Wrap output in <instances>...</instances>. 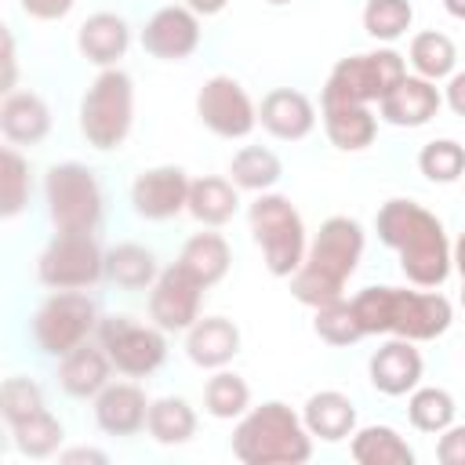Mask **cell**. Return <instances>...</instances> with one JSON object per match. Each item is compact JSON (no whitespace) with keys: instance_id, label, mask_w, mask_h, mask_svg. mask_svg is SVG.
Returning a JSON list of instances; mask_svg holds the SVG:
<instances>
[{"instance_id":"obj_22","label":"cell","mask_w":465,"mask_h":465,"mask_svg":"<svg viewBox=\"0 0 465 465\" xmlns=\"http://www.w3.org/2000/svg\"><path fill=\"white\" fill-rule=\"evenodd\" d=\"M240 352V327L229 316H200L185 331V356L200 371L229 367Z\"/></svg>"},{"instance_id":"obj_30","label":"cell","mask_w":465,"mask_h":465,"mask_svg":"<svg viewBox=\"0 0 465 465\" xmlns=\"http://www.w3.org/2000/svg\"><path fill=\"white\" fill-rule=\"evenodd\" d=\"M196 411L189 407V400L182 396H160L149 403V421L145 432L160 443V447H185L196 436Z\"/></svg>"},{"instance_id":"obj_11","label":"cell","mask_w":465,"mask_h":465,"mask_svg":"<svg viewBox=\"0 0 465 465\" xmlns=\"http://www.w3.org/2000/svg\"><path fill=\"white\" fill-rule=\"evenodd\" d=\"M196 116H200V124L211 134H218L225 142L247 138L258 127V105L251 102L247 87L240 80L225 76V73H218V76L200 84V91H196Z\"/></svg>"},{"instance_id":"obj_48","label":"cell","mask_w":465,"mask_h":465,"mask_svg":"<svg viewBox=\"0 0 465 465\" xmlns=\"http://www.w3.org/2000/svg\"><path fill=\"white\" fill-rule=\"evenodd\" d=\"M450 258H454V269H458V276H461V305H465V232L450 243Z\"/></svg>"},{"instance_id":"obj_12","label":"cell","mask_w":465,"mask_h":465,"mask_svg":"<svg viewBox=\"0 0 465 465\" xmlns=\"http://www.w3.org/2000/svg\"><path fill=\"white\" fill-rule=\"evenodd\" d=\"M454 323V305L447 294L418 287H392V305H389V334L407 338V341H436L447 334Z\"/></svg>"},{"instance_id":"obj_49","label":"cell","mask_w":465,"mask_h":465,"mask_svg":"<svg viewBox=\"0 0 465 465\" xmlns=\"http://www.w3.org/2000/svg\"><path fill=\"white\" fill-rule=\"evenodd\" d=\"M443 11L458 22H465V0H443Z\"/></svg>"},{"instance_id":"obj_14","label":"cell","mask_w":465,"mask_h":465,"mask_svg":"<svg viewBox=\"0 0 465 465\" xmlns=\"http://www.w3.org/2000/svg\"><path fill=\"white\" fill-rule=\"evenodd\" d=\"M189 185H193V178L178 163L145 167L131 182V211L138 218H145V222L178 218L185 211V203H189Z\"/></svg>"},{"instance_id":"obj_18","label":"cell","mask_w":465,"mask_h":465,"mask_svg":"<svg viewBox=\"0 0 465 465\" xmlns=\"http://www.w3.org/2000/svg\"><path fill=\"white\" fill-rule=\"evenodd\" d=\"M258 124L276 142H302L316 127V105L298 87H272L258 102Z\"/></svg>"},{"instance_id":"obj_47","label":"cell","mask_w":465,"mask_h":465,"mask_svg":"<svg viewBox=\"0 0 465 465\" xmlns=\"http://www.w3.org/2000/svg\"><path fill=\"white\" fill-rule=\"evenodd\" d=\"M185 7H193L200 18H214L229 7V0H185Z\"/></svg>"},{"instance_id":"obj_19","label":"cell","mask_w":465,"mask_h":465,"mask_svg":"<svg viewBox=\"0 0 465 465\" xmlns=\"http://www.w3.org/2000/svg\"><path fill=\"white\" fill-rule=\"evenodd\" d=\"M443 105V91L418 76V73H407L381 102H378V116L392 127H425Z\"/></svg>"},{"instance_id":"obj_28","label":"cell","mask_w":465,"mask_h":465,"mask_svg":"<svg viewBox=\"0 0 465 465\" xmlns=\"http://www.w3.org/2000/svg\"><path fill=\"white\" fill-rule=\"evenodd\" d=\"M160 276V265H156V254L145 247V243H116L105 251V280L120 291H149Z\"/></svg>"},{"instance_id":"obj_36","label":"cell","mask_w":465,"mask_h":465,"mask_svg":"<svg viewBox=\"0 0 465 465\" xmlns=\"http://www.w3.org/2000/svg\"><path fill=\"white\" fill-rule=\"evenodd\" d=\"M29 196H33L29 160L15 145H4V153H0V218H18L29 207Z\"/></svg>"},{"instance_id":"obj_6","label":"cell","mask_w":465,"mask_h":465,"mask_svg":"<svg viewBox=\"0 0 465 465\" xmlns=\"http://www.w3.org/2000/svg\"><path fill=\"white\" fill-rule=\"evenodd\" d=\"M44 203L54 232H94L105 214L98 174L87 163L65 160L44 174Z\"/></svg>"},{"instance_id":"obj_13","label":"cell","mask_w":465,"mask_h":465,"mask_svg":"<svg viewBox=\"0 0 465 465\" xmlns=\"http://www.w3.org/2000/svg\"><path fill=\"white\" fill-rule=\"evenodd\" d=\"M203 283L189 276L178 262L160 269L156 283L149 287V320L167 334H185L203 309Z\"/></svg>"},{"instance_id":"obj_24","label":"cell","mask_w":465,"mask_h":465,"mask_svg":"<svg viewBox=\"0 0 465 465\" xmlns=\"http://www.w3.org/2000/svg\"><path fill=\"white\" fill-rule=\"evenodd\" d=\"M323 131L334 149L341 153H363L378 138V116L371 105L360 102H320Z\"/></svg>"},{"instance_id":"obj_21","label":"cell","mask_w":465,"mask_h":465,"mask_svg":"<svg viewBox=\"0 0 465 465\" xmlns=\"http://www.w3.org/2000/svg\"><path fill=\"white\" fill-rule=\"evenodd\" d=\"M113 360L98 341H84L58 360V389L73 400H94L113 381Z\"/></svg>"},{"instance_id":"obj_41","label":"cell","mask_w":465,"mask_h":465,"mask_svg":"<svg viewBox=\"0 0 465 465\" xmlns=\"http://www.w3.org/2000/svg\"><path fill=\"white\" fill-rule=\"evenodd\" d=\"M352 312L363 327V334H389V305H392V287H363L360 294L349 298Z\"/></svg>"},{"instance_id":"obj_1","label":"cell","mask_w":465,"mask_h":465,"mask_svg":"<svg viewBox=\"0 0 465 465\" xmlns=\"http://www.w3.org/2000/svg\"><path fill=\"white\" fill-rule=\"evenodd\" d=\"M374 232L389 251H396L400 272L407 276L411 287L436 291L447 283V276L454 269L450 240H447L443 222L429 207H421L418 200H407V196H392L378 207Z\"/></svg>"},{"instance_id":"obj_46","label":"cell","mask_w":465,"mask_h":465,"mask_svg":"<svg viewBox=\"0 0 465 465\" xmlns=\"http://www.w3.org/2000/svg\"><path fill=\"white\" fill-rule=\"evenodd\" d=\"M58 461L62 465H105L109 454L98 447H69V450H58Z\"/></svg>"},{"instance_id":"obj_38","label":"cell","mask_w":465,"mask_h":465,"mask_svg":"<svg viewBox=\"0 0 465 465\" xmlns=\"http://www.w3.org/2000/svg\"><path fill=\"white\" fill-rule=\"evenodd\" d=\"M418 171L436 185H450V182L465 178V145L454 142V138L425 142L421 153H418Z\"/></svg>"},{"instance_id":"obj_25","label":"cell","mask_w":465,"mask_h":465,"mask_svg":"<svg viewBox=\"0 0 465 465\" xmlns=\"http://www.w3.org/2000/svg\"><path fill=\"white\" fill-rule=\"evenodd\" d=\"M302 421L312 432V440L341 443V440H349L356 432V403L338 389H320V392H312L305 400Z\"/></svg>"},{"instance_id":"obj_50","label":"cell","mask_w":465,"mask_h":465,"mask_svg":"<svg viewBox=\"0 0 465 465\" xmlns=\"http://www.w3.org/2000/svg\"><path fill=\"white\" fill-rule=\"evenodd\" d=\"M265 4H272V7H283V4H291V0H265Z\"/></svg>"},{"instance_id":"obj_42","label":"cell","mask_w":465,"mask_h":465,"mask_svg":"<svg viewBox=\"0 0 465 465\" xmlns=\"http://www.w3.org/2000/svg\"><path fill=\"white\" fill-rule=\"evenodd\" d=\"M440 465H465V425H447L436 440Z\"/></svg>"},{"instance_id":"obj_26","label":"cell","mask_w":465,"mask_h":465,"mask_svg":"<svg viewBox=\"0 0 465 465\" xmlns=\"http://www.w3.org/2000/svg\"><path fill=\"white\" fill-rule=\"evenodd\" d=\"M185 211L203 229H218V225H225V222L236 218V211H240V189L232 185V178H222V174L193 178Z\"/></svg>"},{"instance_id":"obj_17","label":"cell","mask_w":465,"mask_h":465,"mask_svg":"<svg viewBox=\"0 0 465 465\" xmlns=\"http://www.w3.org/2000/svg\"><path fill=\"white\" fill-rule=\"evenodd\" d=\"M149 396L138 381H109L98 396H94V425L105 436H138L149 421Z\"/></svg>"},{"instance_id":"obj_45","label":"cell","mask_w":465,"mask_h":465,"mask_svg":"<svg viewBox=\"0 0 465 465\" xmlns=\"http://www.w3.org/2000/svg\"><path fill=\"white\" fill-rule=\"evenodd\" d=\"M443 102H447V109H450L454 116H461V120H465V69H458V73H450V76H447Z\"/></svg>"},{"instance_id":"obj_37","label":"cell","mask_w":465,"mask_h":465,"mask_svg":"<svg viewBox=\"0 0 465 465\" xmlns=\"http://www.w3.org/2000/svg\"><path fill=\"white\" fill-rule=\"evenodd\" d=\"M312 331H316L320 341H327L334 349H345V345H356L360 338H367L349 298H338V302H327V305L312 309Z\"/></svg>"},{"instance_id":"obj_8","label":"cell","mask_w":465,"mask_h":465,"mask_svg":"<svg viewBox=\"0 0 465 465\" xmlns=\"http://www.w3.org/2000/svg\"><path fill=\"white\" fill-rule=\"evenodd\" d=\"M98 305L87 291H51L33 312V341L40 352L62 360L98 331Z\"/></svg>"},{"instance_id":"obj_20","label":"cell","mask_w":465,"mask_h":465,"mask_svg":"<svg viewBox=\"0 0 465 465\" xmlns=\"http://www.w3.org/2000/svg\"><path fill=\"white\" fill-rule=\"evenodd\" d=\"M127 47H131V25L116 11H94L76 29V51H80V58L91 62V65H98V69L120 65V58L127 54Z\"/></svg>"},{"instance_id":"obj_34","label":"cell","mask_w":465,"mask_h":465,"mask_svg":"<svg viewBox=\"0 0 465 465\" xmlns=\"http://www.w3.org/2000/svg\"><path fill=\"white\" fill-rule=\"evenodd\" d=\"M203 411L218 421H232V418H243L251 411V385L236 374V371H225L218 367L207 385H203Z\"/></svg>"},{"instance_id":"obj_3","label":"cell","mask_w":465,"mask_h":465,"mask_svg":"<svg viewBox=\"0 0 465 465\" xmlns=\"http://www.w3.org/2000/svg\"><path fill=\"white\" fill-rule=\"evenodd\" d=\"M232 454L243 465H305L312 458V432L283 400H265L236 418Z\"/></svg>"},{"instance_id":"obj_7","label":"cell","mask_w":465,"mask_h":465,"mask_svg":"<svg viewBox=\"0 0 465 465\" xmlns=\"http://www.w3.org/2000/svg\"><path fill=\"white\" fill-rule=\"evenodd\" d=\"M407 76V58L392 47H374V51H360L349 58H338L320 102H360V105H374L381 102L400 80Z\"/></svg>"},{"instance_id":"obj_4","label":"cell","mask_w":465,"mask_h":465,"mask_svg":"<svg viewBox=\"0 0 465 465\" xmlns=\"http://www.w3.org/2000/svg\"><path fill=\"white\" fill-rule=\"evenodd\" d=\"M247 225H251V240L262 251L265 269L280 280H291L309 251V236L298 207L283 193H272V189L258 193L247 207Z\"/></svg>"},{"instance_id":"obj_2","label":"cell","mask_w":465,"mask_h":465,"mask_svg":"<svg viewBox=\"0 0 465 465\" xmlns=\"http://www.w3.org/2000/svg\"><path fill=\"white\" fill-rule=\"evenodd\" d=\"M363 247H367L363 225L349 214H331L320 225V232L309 240L305 262L291 276V294L309 309L345 298V283L356 276Z\"/></svg>"},{"instance_id":"obj_15","label":"cell","mask_w":465,"mask_h":465,"mask_svg":"<svg viewBox=\"0 0 465 465\" xmlns=\"http://www.w3.org/2000/svg\"><path fill=\"white\" fill-rule=\"evenodd\" d=\"M200 15L185 4H167L153 11L142 25V47L145 54L160 62H185L200 47Z\"/></svg>"},{"instance_id":"obj_43","label":"cell","mask_w":465,"mask_h":465,"mask_svg":"<svg viewBox=\"0 0 465 465\" xmlns=\"http://www.w3.org/2000/svg\"><path fill=\"white\" fill-rule=\"evenodd\" d=\"M76 0H18V7L36 22H58L73 11Z\"/></svg>"},{"instance_id":"obj_32","label":"cell","mask_w":465,"mask_h":465,"mask_svg":"<svg viewBox=\"0 0 465 465\" xmlns=\"http://www.w3.org/2000/svg\"><path fill=\"white\" fill-rule=\"evenodd\" d=\"M229 178L236 189L247 193H269L280 178H283V163L272 149L265 145H243L232 160H229Z\"/></svg>"},{"instance_id":"obj_33","label":"cell","mask_w":465,"mask_h":465,"mask_svg":"<svg viewBox=\"0 0 465 465\" xmlns=\"http://www.w3.org/2000/svg\"><path fill=\"white\" fill-rule=\"evenodd\" d=\"M11 429V443H15V450L22 454V458H51V454H58V447H62V440H65V429H62V421L44 407V411H36V414H29V418H22V421H15V425H7Z\"/></svg>"},{"instance_id":"obj_9","label":"cell","mask_w":465,"mask_h":465,"mask_svg":"<svg viewBox=\"0 0 465 465\" xmlns=\"http://www.w3.org/2000/svg\"><path fill=\"white\" fill-rule=\"evenodd\" d=\"M36 280L47 291H91L105 280V251L94 232H54L36 258Z\"/></svg>"},{"instance_id":"obj_44","label":"cell","mask_w":465,"mask_h":465,"mask_svg":"<svg viewBox=\"0 0 465 465\" xmlns=\"http://www.w3.org/2000/svg\"><path fill=\"white\" fill-rule=\"evenodd\" d=\"M0 40H4V76H0V91H15V73H18V58H15V36L11 25H0Z\"/></svg>"},{"instance_id":"obj_29","label":"cell","mask_w":465,"mask_h":465,"mask_svg":"<svg viewBox=\"0 0 465 465\" xmlns=\"http://www.w3.org/2000/svg\"><path fill=\"white\" fill-rule=\"evenodd\" d=\"M356 465H414V447L392 425H363L349 440Z\"/></svg>"},{"instance_id":"obj_31","label":"cell","mask_w":465,"mask_h":465,"mask_svg":"<svg viewBox=\"0 0 465 465\" xmlns=\"http://www.w3.org/2000/svg\"><path fill=\"white\" fill-rule=\"evenodd\" d=\"M407 62L418 76L440 84L447 80L450 73H458V47L447 33L440 29H421L411 36V47H407Z\"/></svg>"},{"instance_id":"obj_40","label":"cell","mask_w":465,"mask_h":465,"mask_svg":"<svg viewBox=\"0 0 465 465\" xmlns=\"http://www.w3.org/2000/svg\"><path fill=\"white\" fill-rule=\"evenodd\" d=\"M44 407H47L44 403V389L33 378H22V374L4 378V385H0V414H4L7 425L22 421V418H29V414H36Z\"/></svg>"},{"instance_id":"obj_10","label":"cell","mask_w":465,"mask_h":465,"mask_svg":"<svg viewBox=\"0 0 465 465\" xmlns=\"http://www.w3.org/2000/svg\"><path fill=\"white\" fill-rule=\"evenodd\" d=\"M94 341L109 352L116 374L124 378H149L167 360V331H160L156 323H138L127 312L102 316Z\"/></svg>"},{"instance_id":"obj_5","label":"cell","mask_w":465,"mask_h":465,"mask_svg":"<svg viewBox=\"0 0 465 465\" xmlns=\"http://www.w3.org/2000/svg\"><path fill=\"white\" fill-rule=\"evenodd\" d=\"M134 127V80L113 65L102 69L80 98V134L91 149L113 153Z\"/></svg>"},{"instance_id":"obj_16","label":"cell","mask_w":465,"mask_h":465,"mask_svg":"<svg viewBox=\"0 0 465 465\" xmlns=\"http://www.w3.org/2000/svg\"><path fill=\"white\" fill-rule=\"evenodd\" d=\"M418 341H407V338H389L385 345H378L371 352V363H367V378L371 385L381 392V396H407L421 385V374H425V360L421 352L414 349Z\"/></svg>"},{"instance_id":"obj_39","label":"cell","mask_w":465,"mask_h":465,"mask_svg":"<svg viewBox=\"0 0 465 465\" xmlns=\"http://www.w3.org/2000/svg\"><path fill=\"white\" fill-rule=\"evenodd\" d=\"M411 22H414L411 0H367L363 4V29L378 44L400 40L411 29Z\"/></svg>"},{"instance_id":"obj_35","label":"cell","mask_w":465,"mask_h":465,"mask_svg":"<svg viewBox=\"0 0 465 465\" xmlns=\"http://www.w3.org/2000/svg\"><path fill=\"white\" fill-rule=\"evenodd\" d=\"M454 414H458V403L440 385H418L407 400V421L429 436H440L447 425H454Z\"/></svg>"},{"instance_id":"obj_23","label":"cell","mask_w":465,"mask_h":465,"mask_svg":"<svg viewBox=\"0 0 465 465\" xmlns=\"http://www.w3.org/2000/svg\"><path fill=\"white\" fill-rule=\"evenodd\" d=\"M0 134L7 145H40L51 134V109L36 91H7L0 102Z\"/></svg>"},{"instance_id":"obj_27","label":"cell","mask_w":465,"mask_h":465,"mask_svg":"<svg viewBox=\"0 0 465 465\" xmlns=\"http://www.w3.org/2000/svg\"><path fill=\"white\" fill-rule=\"evenodd\" d=\"M178 265H182L189 276H196L203 287H214V283L225 280V272H229V265H232L229 240H225L222 232H214V229L193 232V236L182 243V251H178Z\"/></svg>"}]
</instances>
